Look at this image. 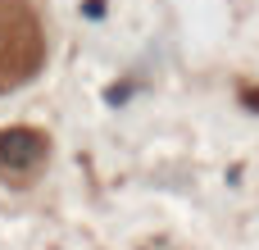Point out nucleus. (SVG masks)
Returning <instances> with one entry per match:
<instances>
[{
    "instance_id": "obj_1",
    "label": "nucleus",
    "mask_w": 259,
    "mask_h": 250,
    "mask_svg": "<svg viewBox=\"0 0 259 250\" xmlns=\"http://www.w3.org/2000/svg\"><path fill=\"white\" fill-rule=\"evenodd\" d=\"M46 64V32L27 0H0V96L36 77Z\"/></svg>"
},
{
    "instance_id": "obj_2",
    "label": "nucleus",
    "mask_w": 259,
    "mask_h": 250,
    "mask_svg": "<svg viewBox=\"0 0 259 250\" xmlns=\"http://www.w3.org/2000/svg\"><path fill=\"white\" fill-rule=\"evenodd\" d=\"M50 159V141L36 128H9L0 132V178L5 182H32Z\"/></svg>"
}]
</instances>
